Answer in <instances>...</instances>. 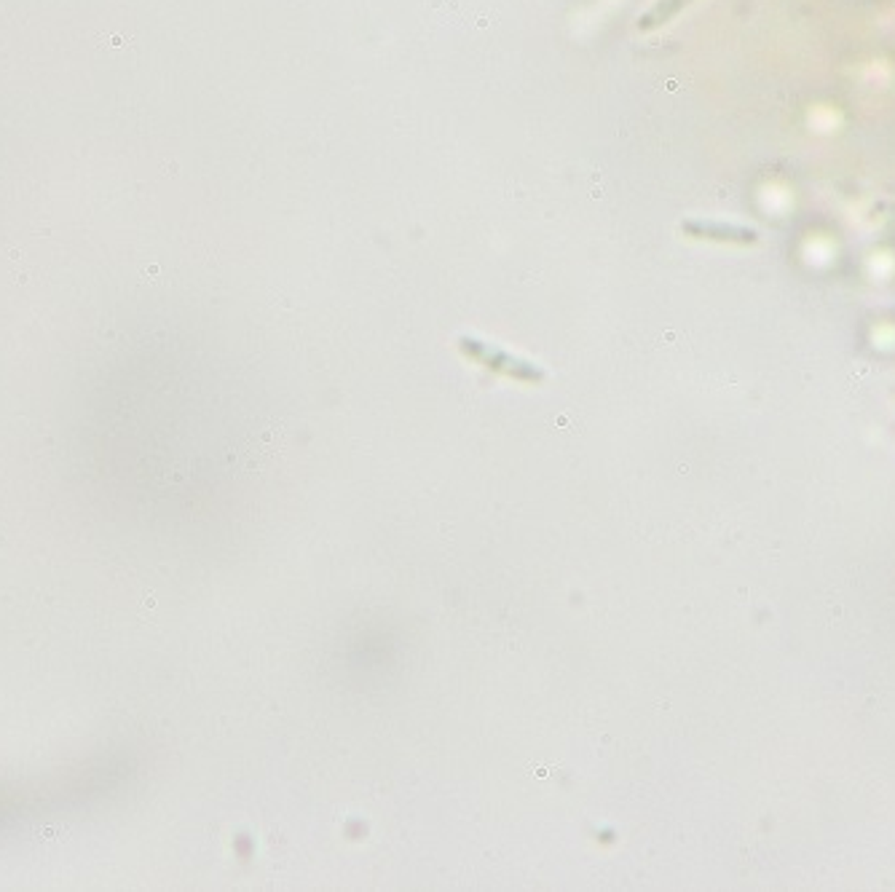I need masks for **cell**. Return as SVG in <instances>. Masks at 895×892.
<instances>
[{
	"mask_svg": "<svg viewBox=\"0 0 895 892\" xmlns=\"http://www.w3.org/2000/svg\"><path fill=\"white\" fill-rule=\"evenodd\" d=\"M683 230L686 233H692V236H700V239H735V236H740V239H753V233L750 230H743V228H730V225H716V223H700V221H694V223H686L683 225Z\"/></svg>",
	"mask_w": 895,
	"mask_h": 892,
	"instance_id": "1",
	"label": "cell"
},
{
	"mask_svg": "<svg viewBox=\"0 0 895 892\" xmlns=\"http://www.w3.org/2000/svg\"><path fill=\"white\" fill-rule=\"evenodd\" d=\"M686 3H692V0H660L641 22H638V27L641 30H649V27H657V24H663V22H668L671 19L673 14L678 11V8H683Z\"/></svg>",
	"mask_w": 895,
	"mask_h": 892,
	"instance_id": "2",
	"label": "cell"
}]
</instances>
